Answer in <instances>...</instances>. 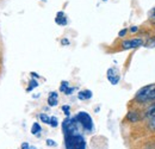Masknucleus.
Listing matches in <instances>:
<instances>
[{"label": "nucleus", "instance_id": "1", "mask_svg": "<svg viewBox=\"0 0 155 149\" xmlns=\"http://www.w3.org/2000/svg\"><path fill=\"white\" fill-rule=\"evenodd\" d=\"M64 147L66 149H86V140L81 130L64 132Z\"/></svg>", "mask_w": 155, "mask_h": 149}, {"label": "nucleus", "instance_id": "2", "mask_svg": "<svg viewBox=\"0 0 155 149\" xmlns=\"http://www.w3.org/2000/svg\"><path fill=\"white\" fill-rule=\"evenodd\" d=\"M134 101H136L137 104H147L150 101L155 103V84L144 86L141 90H138L134 98Z\"/></svg>", "mask_w": 155, "mask_h": 149}, {"label": "nucleus", "instance_id": "3", "mask_svg": "<svg viewBox=\"0 0 155 149\" xmlns=\"http://www.w3.org/2000/svg\"><path fill=\"white\" fill-rule=\"evenodd\" d=\"M75 119L78 121V123L80 124L81 129L85 130L86 132H92L94 129V124L92 121V117L85 111H80L75 114Z\"/></svg>", "mask_w": 155, "mask_h": 149}, {"label": "nucleus", "instance_id": "4", "mask_svg": "<svg viewBox=\"0 0 155 149\" xmlns=\"http://www.w3.org/2000/svg\"><path fill=\"white\" fill-rule=\"evenodd\" d=\"M143 45V39L142 38H133V39H127L122 42V49L128 50V49H134L137 47Z\"/></svg>", "mask_w": 155, "mask_h": 149}, {"label": "nucleus", "instance_id": "5", "mask_svg": "<svg viewBox=\"0 0 155 149\" xmlns=\"http://www.w3.org/2000/svg\"><path fill=\"white\" fill-rule=\"evenodd\" d=\"M106 76H107L109 81H110L112 85H117V84L119 82V80H120L119 72L117 71V68H115V67L107 69V74H106Z\"/></svg>", "mask_w": 155, "mask_h": 149}, {"label": "nucleus", "instance_id": "6", "mask_svg": "<svg viewBox=\"0 0 155 149\" xmlns=\"http://www.w3.org/2000/svg\"><path fill=\"white\" fill-rule=\"evenodd\" d=\"M143 117L140 114V112L137 111V110H133V111H129L128 112V114H127V117H125V119L128 121V122H131V123H136V122H140L141 119H142Z\"/></svg>", "mask_w": 155, "mask_h": 149}, {"label": "nucleus", "instance_id": "7", "mask_svg": "<svg viewBox=\"0 0 155 149\" xmlns=\"http://www.w3.org/2000/svg\"><path fill=\"white\" fill-rule=\"evenodd\" d=\"M58 104V92H50L48 97V105L50 108H54Z\"/></svg>", "mask_w": 155, "mask_h": 149}, {"label": "nucleus", "instance_id": "8", "mask_svg": "<svg viewBox=\"0 0 155 149\" xmlns=\"http://www.w3.org/2000/svg\"><path fill=\"white\" fill-rule=\"evenodd\" d=\"M55 22H56V24L61 25V26H66L67 23H68V20H67V18H66V15H64L62 11H61V12H58L56 18H55Z\"/></svg>", "mask_w": 155, "mask_h": 149}, {"label": "nucleus", "instance_id": "9", "mask_svg": "<svg viewBox=\"0 0 155 149\" xmlns=\"http://www.w3.org/2000/svg\"><path fill=\"white\" fill-rule=\"evenodd\" d=\"M92 91H90V90H84V91H80L79 93H78V98L80 99V100H88V99H91L92 98Z\"/></svg>", "mask_w": 155, "mask_h": 149}, {"label": "nucleus", "instance_id": "10", "mask_svg": "<svg viewBox=\"0 0 155 149\" xmlns=\"http://www.w3.org/2000/svg\"><path fill=\"white\" fill-rule=\"evenodd\" d=\"M155 116V103H152L144 111V118H152Z\"/></svg>", "mask_w": 155, "mask_h": 149}, {"label": "nucleus", "instance_id": "11", "mask_svg": "<svg viewBox=\"0 0 155 149\" xmlns=\"http://www.w3.org/2000/svg\"><path fill=\"white\" fill-rule=\"evenodd\" d=\"M41 131H42V127L39 125L37 122H35V123L32 124V127H31V134H32V135H36V136H39Z\"/></svg>", "mask_w": 155, "mask_h": 149}, {"label": "nucleus", "instance_id": "12", "mask_svg": "<svg viewBox=\"0 0 155 149\" xmlns=\"http://www.w3.org/2000/svg\"><path fill=\"white\" fill-rule=\"evenodd\" d=\"M38 86V82H37V79H31L29 81V86L26 87V92H31L34 88H36Z\"/></svg>", "mask_w": 155, "mask_h": 149}, {"label": "nucleus", "instance_id": "13", "mask_svg": "<svg viewBox=\"0 0 155 149\" xmlns=\"http://www.w3.org/2000/svg\"><path fill=\"white\" fill-rule=\"evenodd\" d=\"M147 129L152 132H155V116L152 118H148V123H147Z\"/></svg>", "mask_w": 155, "mask_h": 149}, {"label": "nucleus", "instance_id": "14", "mask_svg": "<svg viewBox=\"0 0 155 149\" xmlns=\"http://www.w3.org/2000/svg\"><path fill=\"white\" fill-rule=\"evenodd\" d=\"M39 119L42 121V123H44V124H48V125H49L50 117H49L47 113H41V114H39Z\"/></svg>", "mask_w": 155, "mask_h": 149}, {"label": "nucleus", "instance_id": "15", "mask_svg": "<svg viewBox=\"0 0 155 149\" xmlns=\"http://www.w3.org/2000/svg\"><path fill=\"white\" fill-rule=\"evenodd\" d=\"M68 87H69V82H68V81H62L61 85H60V92L64 93V92L67 91Z\"/></svg>", "mask_w": 155, "mask_h": 149}, {"label": "nucleus", "instance_id": "16", "mask_svg": "<svg viewBox=\"0 0 155 149\" xmlns=\"http://www.w3.org/2000/svg\"><path fill=\"white\" fill-rule=\"evenodd\" d=\"M49 125L51 127V128H58V119L55 117V116H53V117H50V122H49Z\"/></svg>", "mask_w": 155, "mask_h": 149}, {"label": "nucleus", "instance_id": "17", "mask_svg": "<svg viewBox=\"0 0 155 149\" xmlns=\"http://www.w3.org/2000/svg\"><path fill=\"white\" fill-rule=\"evenodd\" d=\"M62 111L66 114V117H71V106L69 105H63L62 106Z\"/></svg>", "mask_w": 155, "mask_h": 149}, {"label": "nucleus", "instance_id": "18", "mask_svg": "<svg viewBox=\"0 0 155 149\" xmlns=\"http://www.w3.org/2000/svg\"><path fill=\"white\" fill-rule=\"evenodd\" d=\"M45 144H47L48 147H56V146H58V143H56L54 140H51V138H47V140H45Z\"/></svg>", "mask_w": 155, "mask_h": 149}, {"label": "nucleus", "instance_id": "19", "mask_svg": "<svg viewBox=\"0 0 155 149\" xmlns=\"http://www.w3.org/2000/svg\"><path fill=\"white\" fill-rule=\"evenodd\" d=\"M127 32H128V29H123V30H120V31L118 32V36H119V37H124V36L127 35Z\"/></svg>", "mask_w": 155, "mask_h": 149}, {"label": "nucleus", "instance_id": "20", "mask_svg": "<svg viewBox=\"0 0 155 149\" xmlns=\"http://www.w3.org/2000/svg\"><path fill=\"white\" fill-rule=\"evenodd\" d=\"M74 90H75V87H68V88H67V91L64 92V94H66V95H71V94L73 93V91H74Z\"/></svg>", "mask_w": 155, "mask_h": 149}, {"label": "nucleus", "instance_id": "21", "mask_svg": "<svg viewBox=\"0 0 155 149\" xmlns=\"http://www.w3.org/2000/svg\"><path fill=\"white\" fill-rule=\"evenodd\" d=\"M147 47H155V38H150L147 43Z\"/></svg>", "mask_w": 155, "mask_h": 149}, {"label": "nucleus", "instance_id": "22", "mask_svg": "<svg viewBox=\"0 0 155 149\" xmlns=\"http://www.w3.org/2000/svg\"><path fill=\"white\" fill-rule=\"evenodd\" d=\"M29 148H30V144L28 142H23L20 144V149H29Z\"/></svg>", "mask_w": 155, "mask_h": 149}, {"label": "nucleus", "instance_id": "23", "mask_svg": "<svg viewBox=\"0 0 155 149\" xmlns=\"http://www.w3.org/2000/svg\"><path fill=\"white\" fill-rule=\"evenodd\" d=\"M61 43H62L63 45H68V44H69V41H68L67 38H62V39H61Z\"/></svg>", "mask_w": 155, "mask_h": 149}, {"label": "nucleus", "instance_id": "24", "mask_svg": "<svg viewBox=\"0 0 155 149\" xmlns=\"http://www.w3.org/2000/svg\"><path fill=\"white\" fill-rule=\"evenodd\" d=\"M30 74H31V78H34V79H39V75L37 73H35V72H31Z\"/></svg>", "mask_w": 155, "mask_h": 149}, {"label": "nucleus", "instance_id": "25", "mask_svg": "<svg viewBox=\"0 0 155 149\" xmlns=\"http://www.w3.org/2000/svg\"><path fill=\"white\" fill-rule=\"evenodd\" d=\"M137 30H138V28H137V26H131V28H130V32H133V34L136 32Z\"/></svg>", "mask_w": 155, "mask_h": 149}, {"label": "nucleus", "instance_id": "26", "mask_svg": "<svg viewBox=\"0 0 155 149\" xmlns=\"http://www.w3.org/2000/svg\"><path fill=\"white\" fill-rule=\"evenodd\" d=\"M150 16H152V18L155 19V8H153V10H152V12H150Z\"/></svg>", "mask_w": 155, "mask_h": 149}, {"label": "nucleus", "instance_id": "27", "mask_svg": "<svg viewBox=\"0 0 155 149\" xmlns=\"http://www.w3.org/2000/svg\"><path fill=\"white\" fill-rule=\"evenodd\" d=\"M29 149H36V147H34V146H30V148Z\"/></svg>", "mask_w": 155, "mask_h": 149}, {"label": "nucleus", "instance_id": "28", "mask_svg": "<svg viewBox=\"0 0 155 149\" xmlns=\"http://www.w3.org/2000/svg\"><path fill=\"white\" fill-rule=\"evenodd\" d=\"M103 1H107V0H103Z\"/></svg>", "mask_w": 155, "mask_h": 149}]
</instances>
